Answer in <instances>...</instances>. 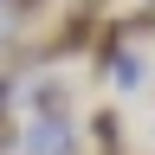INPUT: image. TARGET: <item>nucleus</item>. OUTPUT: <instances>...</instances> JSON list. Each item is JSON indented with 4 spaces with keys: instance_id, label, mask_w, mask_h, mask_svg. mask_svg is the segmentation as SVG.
I'll return each instance as SVG.
<instances>
[{
    "instance_id": "nucleus-1",
    "label": "nucleus",
    "mask_w": 155,
    "mask_h": 155,
    "mask_svg": "<svg viewBox=\"0 0 155 155\" xmlns=\"http://www.w3.org/2000/svg\"><path fill=\"white\" fill-rule=\"evenodd\" d=\"M19 149L26 155H78V129H71V116H39L19 136Z\"/></svg>"
},
{
    "instance_id": "nucleus-2",
    "label": "nucleus",
    "mask_w": 155,
    "mask_h": 155,
    "mask_svg": "<svg viewBox=\"0 0 155 155\" xmlns=\"http://www.w3.org/2000/svg\"><path fill=\"white\" fill-rule=\"evenodd\" d=\"M26 104H32V116H65V104H71V91L58 84V78H39V84L26 91Z\"/></svg>"
},
{
    "instance_id": "nucleus-3",
    "label": "nucleus",
    "mask_w": 155,
    "mask_h": 155,
    "mask_svg": "<svg viewBox=\"0 0 155 155\" xmlns=\"http://www.w3.org/2000/svg\"><path fill=\"white\" fill-rule=\"evenodd\" d=\"M91 142H97V149H123V116H116L110 104L91 110Z\"/></svg>"
},
{
    "instance_id": "nucleus-4",
    "label": "nucleus",
    "mask_w": 155,
    "mask_h": 155,
    "mask_svg": "<svg viewBox=\"0 0 155 155\" xmlns=\"http://www.w3.org/2000/svg\"><path fill=\"white\" fill-rule=\"evenodd\" d=\"M142 71H149V65H142V52H136V45H123V52L110 58V71H104V78H116L123 91H136V84H142Z\"/></svg>"
},
{
    "instance_id": "nucleus-5",
    "label": "nucleus",
    "mask_w": 155,
    "mask_h": 155,
    "mask_svg": "<svg viewBox=\"0 0 155 155\" xmlns=\"http://www.w3.org/2000/svg\"><path fill=\"white\" fill-rule=\"evenodd\" d=\"M52 13V0H7V19H39Z\"/></svg>"
},
{
    "instance_id": "nucleus-6",
    "label": "nucleus",
    "mask_w": 155,
    "mask_h": 155,
    "mask_svg": "<svg viewBox=\"0 0 155 155\" xmlns=\"http://www.w3.org/2000/svg\"><path fill=\"white\" fill-rule=\"evenodd\" d=\"M13 149H19V129L7 123V110H0V155H13Z\"/></svg>"
},
{
    "instance_id": "nucleus-7",
    "label": "nucleus",
    "mask_w": 155,
    "mask_h": 155,
    "mask_svg": "<svg viewBox=\"0 0 155 155\" xmlns=\"http://www.w3.org/2000/svg\"><path fill=\"white\" fill-rule=\"evenodd\" d=\"M13 97H19V91H13V78L0 71V110H13Z\"/></svg>"
},
{
    "instance_id": "nucleus-8",
    "label": "nucleus",
    "mask_w": 155,
    "mask_h": 155,
    "mask_svg": "<svg viewBox=\"0 0 155 155\" xmlns=\"http://www.w3.org/2000/svg\"><path fill=\"white\" fill-rule=\"evenodd\" d=\"M97 155H123V149H97Z\"/></svg>"
},
{
    "instance_id": "nucleus-9",
    "label": "nucleus",
    "mask_w": 155,
    "mask_h": 155,
    "mask_svg": "<svg viewBox=\"0 0 155 155\" xmlns=\"http://www.w3.org/2000/svg\"><path fill=\"white\" fill-rule=\"evenodd\" d=\"M149 7H155V0H149Z\"/></svg>"
}]
</instances>
